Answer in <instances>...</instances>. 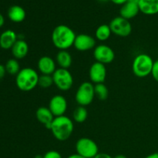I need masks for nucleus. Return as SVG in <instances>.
I'll list each match as a JSON object with an SVG mask.
<instances>
[{"mask_svg": "<svg viewBox=\"0 0 158 158\" xmlns=\"http://www.w3.org/2000/svg\"><path fill=\"white\" fill-rule=\"evenodd\" d=\"M13 57L16 60H22L27 56L29 52V46L24 40L18 39L11 49Z\"/></svg>", "mask_w": 158, "mask_h": 158, "instance_id": "16", "label": "nucleus"}, {"mask_svg": "<svg viewBox=\"0 0 158 158\" xmlns=\"http://www.w3.org/2000/svg\"><path fill=\"white\" fill-rule=\"evenodd\" d=\"M35 117L40 123L44 125L46 129L49 130H50L51 124L55 118L49 107L46 106H41L37 109L35 112Z\"/></svg>", "mask_w": 158, "mask_h": 158, "instance_id": "14", "label": "nucleus"}, {"mask_svg": "<svg viewBox=\"0 0 158 158\" xmlns=\"http://www.w3.org/2000/svg\"><path fill=\"white\" fill-rule=\"evenodd\" d=\"M38 69L43 75H52L56 70L55 60L50 56H44L39 60L37 63Z\"/></svg>", "mask_w": 158, "mask_h": 158, "instance_id": "13", "label": "nucleus"}, {"mask_svg": "<svg viewBox=\"0 0 158 158\" xmlns=\"http://www.w3.org/2000/svg\"><path fill=\"white\" fill-rule=\"evenodd\" d=\"M6 73H9V75L16 76L20 71V65L19 63L18 60L15 58L9 59L7 62H6Z\"/></svg>", "mask_w": 158, "mask_h": 158, "instance_id": "23", "label": "nucleus"}, {"mask_svg": "<svg viewBox=\"0 0 158 158\" xmlns=\"http://www.w3.org/2000/svg\"><path fill=\"white\" fill-rule=\"evenodd\" d=\"M112 33L120 37H127L132 32V26L129 20L121 16L113 19L109 24Z\"/></svg>", "mask_w": 158, "mask_h": 158, "instance_id": "8", "label": "nucleus"}, {"mask_svg": "<svg viewBox=\"0 0 158 158\" xmlns=\"http://www.w3.org/2000/svg\"><path fill=\"white\" fill-rule=\"evenodd\" d=\"M43 158H63L61 154L56 151H49L43 156Z\"/></svg>", "mask_w": 158, "mask_h": 158, "instance_id": "26", "label": "nucleus"}, {"mask_svg": "<svg viewBox=\"0 0 158 158\" xmlns=\"http://www.w3.org/2000/svg\"><path fill=\"white\" fill-rule=\"evenodd\" d=\"M52 76L54 84L60 90H69L73 85V77L69 69L59 68Z\"/></svg>", "mask_w": 158, "mask_h": 158, "instance_id": "7", "label": "nucleus"}, {"mask_svg": "<svg viewBox=\"0 0 158 158\" xmlns=\"http://www.w3.org/2000/svg\"><path fill=\"white\" fill-rule=\"evenodd\" d=\"M77 154L85 158H94L99 154V148L94 140L82 137L76 143Z\"/></svg>", "mask_w": 158, "mask_h": 158, "instance_id": "5", "label": "nucleus"}, {"mask_svg": "<svg viewBox=\"0 0 158 158\" xmlns=\"http://www.w3.org/2000/svg\"><path fill=\"white\" fill-rule=\"evenodd\" d=\"M94 91H95V96L98 97L99 100H105L108 98L109 90L104 83H98L94 85Z\"/></svg>", "mask_w": 158, "mask_h": 158, "instance_id": "24", "label": "nucleus"}, {"mask_svg": "<svg viewBox=\"0 0 158 158\" xmlns=\"http://www.w3.org/2000/svg\"><path fill=\"white\" fill-rule=\"evenodd\" d=\"M49 109L54 117L63 116L67 110V101L62 95H55L51 98L49 103Z\"/></svg>", "mask_w": 158, "mask_h": 158, "instance_id": "11", "label": "nucleus"}, {"mask_svg": "<svg viewBox=\"0 0 158 158\" xmlns=\"http://www.w3.org/2000/svg\"><path fill=\"white\" fill-rule=\"evenodd\" d=\"M73 46L80 52L91 50L96 47V40L88 34H79L76 36Z\"/></svg>", "mask_w": 158, "mask_h": 158, "instance_id": "12", "label": "nucleus"}, {"mask_svg": "<svg viewBox=\"0 0 158 158\" xmlns=\"http://www.w3.org/2000/svg\"><path fill=\"white\" fill-rule=\"evenodd\" d=\"M94 97V85L91 82H83L77 89L75 100L79 106H86L92 103Z\"/></svg>", "mask_w": 158, "mask_h": 158, "instance_id": "6", "label": "nucleus"}, {"mask_svg": "<svg viewBox=\"0 0 158 158\" xmlns=\"http://www.w3.org/2000/svg\"><path fill=\"white\" fill-rule=\"evenodd\" d=\"M56 63L60 68L68 69L73 63V58L71 54L67 50H60L56 57Z\"/></svg>", "mask_w": 158, "mask_h": 158, "instance_id": "20", "label": "nucleus"}, {"mask_svg": "<svg viewBox=\"0 0 158 158\" xmlns=\"http://www.w3.org/2000/svg\"><path fill=\"white\" fill-rule=\"evenodd\" d=\"M17 40L16 33L12 29H7L0 35V47L5 50L11 49Z\"/></svg>", "mask_w": 158, "mask_h": 158, "instance_id": "15", "label": "nucleus"}, {"mask_svg": "<svg viewBox=\"0 0 158 158\" xmlns=\"http://www.w3.org/2000/svg\"><path fill=\"white\" fill-rule=\"evenodd\" d=\"M151 75H152L154 80L158 83V60L154 61L152 72H151Z\"/></svg>", "mask_w": 158, "mask_h": 158, "instance_id": "27", "label": "nucleus"}, {"mask_svg": "<svg viewBox=\"0 0 158 158\" xmlns=\"http://www.w3.org/2000/svg\"><path fill=\"white\" fill-rule=\"evenodd\" d=\"M40 75L34 69L25 67L20 69L15 76V84L17 87L23 92L32 90L38 86Z\"/></svg>", "mask_w": 158, "mask_h": 158, "instance_id": "3", "label": "nucleus"}, {"mask_svg": "<svg viewBox=\"0 0 158 158\" xmlns=\"http://www.w3.org/2000/svg\"><path fill=\"white\" fill-rule=\"evenodd\" d=\"M88 112L86 106H78L73 113V118L75 122L82 123L87 119Z\"/></svg>", "mask_w": 158, "mask_h": 158, "instance_id": "22", "label": "nucleus"}, {"mask_svg": "<svg viewBox=\"0 0 158 158\" xmlns=\"http://www.w3.org/2000/svg\"><path fill=\"white\" fill-rule=\"evenodd\" d=\"M144 158H158V153H153V154H149Z\"/></svg>", "mask_w": 158, "mask_h": 158, "instance_id": "32", "label": "nucleus"}, {"mask_svg": "<svg viewBox=\"0 0 158 158\" xmlns=\"http://www.w3.org/2000/svg\"><path fill=\"white\" fill-rule=\"evenodd\" d=\"M139 9L145 15H156L158 13V0H140Z\"/></svg>", "mask_w": 158, "mask_h": 158, "instance_id": "18", "label": "nucleus"}, {"mask_svg": "<svg viewBox=\"0 0 158 158\" xmlns=\"http://www.w3.org/2000/svg\"><path fill=\"white\" fill-rule=\"evenodd\" d=\"M89 77L92 83L98 84L104 83L106 77V69L105 65L98 62L93 63L89 68Z\"/></svg>", "mask_w": 158, "mask_h": 158, "instance_id": "10", "label": "nucleus"}, {"mask_svg": "<svg viewBox=\"0 0 158 158\" xmlns=\"http://www.w3.org/2000/svg\"><path fill=\"white\" fill-rule=\"evenodd\" d=\"M94 56L96 61L106 65L114 61L115 58V53L112 48L110 47L109 46L100 44L94 48Z\"/></svg>", "mask_w": 158, "mask_h": 158, "instance_id": "9", "label": "nucleus"}, {"mask_svg": "<svg viewBox=\"0 0 158 158\" xmlns=\"http://www.w3.org/2000/svg\"><path fill=\"white\" fill-rule=\"evenodd\" d=\"M140 12L139 4L127 1L122 6L120 10V16L129 20L134 18Z\"/></svg>", "mask_w": 158, "mask_h": 158, "instance_id": "17", "label": "nucleus"}, {"mask_svg": "<svg viewBox=\"0 0 158 158\" xmlns=\"http://www.w3.org/2000/svg\"><path fill=\"white\" fill-rule=\"evenodd\" d=\"M94 158H113L110 154H106V153H99Z\"/></svg>", "mask_w": 158, "mask_h": 158, "instance_id": "29", "label": "nucleus"}, {"mask_svg": "<svg viewBox=\"0 0 158 158\" xmlns=\"http://www.w3.org/2000/svg\"><path fill=\"white\" fill-rule=\"evenodd\" d=\"M26 11L19 6H12L8 10V17L13 23H22L26 19Z\"/></svg>", "mask_w": 158, "mask_h": 158, "instance_id": "19", "label": "nucleus"}, {"mask_svg": "<svg viewBox=\"0 0 158 158\" xmlns=\"http://www.w3.org/2000/svg\"><path fill=\"white\" fill-rule=\"evenodd\" d=\"M77 35L74 31L66 25H59L52 32V43L60 50H67L73 46Z\"/></svg>", "mask_w": 158, "mask_h": 158, "instance_id": "1", "label": "nucleus"}, {"mask_svg": "<svg viewBox=\"0 0 158 158\" xmlns=\"http://www.w3.org/2000/svg\"><path fill=\"white\" fill-rule=\"evenodd\" d=\"M127 1L131 2H134V3H137V4H139V2H140V0H127Z\"/></svg>", "mask_w": 158, "mask_h": 158, "instance_id": "35", "label": "nucleus"}, {"mask_svg": "<svg viewBox=\"0 0 158 158\" xmlns=\"http://www.w3.org/2000/svg\"><path fill=\"white\" fill-rule=\"evenodd\" d=\"M6 73V66L2 64H0V80L4 78Z\"/></svg>", "mask_w": 158, "mask_h": 158, "instance_id": "28", "label": "nucleus"}, {"mask_svg": "<svg viewBox=\"0 0 158 158\" xmlns=\"http://www.w3.org/2000/svg\"><path fill=\"white\" fill-rule=\"evenodd\" d=\"M52 84H54V83L52 75H43V74H42L39 77L38 86H40V87L46 89V88H49L51 86H52Z\"/></svg>", "mask_w": 158, "mask_h": 158, "instance_id": "25", "label": "nucleus"}, {"mask_svg": "<svg viewBox=\"0 0 158 158\" xmlns=\"http://www.w3.org/2000/svg\"><path fill=\"white\" fill-rule=\"evenodd\" d=\"M111 33V29L110 28L109 25L106 24H103L100 25L97 29H96L95 32V37L97 40H98L99 41H106L110 37Z\"/></svg>", "mask_w": 158, "mask_h": 158, "instance_id": "21", "label": "nucleus"}, {"mask_svg": "<svg viewBox=\"0 0 158 158\" xmlns=\"http://www.w3.org/2000/svg\"><path fill=\"white\" fill-rule=\"evenodd\" d=\"M114 158H127L125 155H123V154H118V155L115 156Z\"/></svg>", "mask_w": 158, "mask_h": 158, "instance_id": "34", "label": "nucleus"}, {"mask_svg": "<svg viewBox=\"0 0 158 158\" xmlns=\"http://www.w3.org/2000/svg\"><path fill=\"white\" fill-rule=\"evenodd\" d=\"M73 130V122L69 117L65 115L55 117L50 128L53 137L60 141L68 140L72 135Z\"/></svg>", "mask_w": 158, "mask_h": 158, "instance_id": "2", "label": "nucleus"}, {"mask_svg": "<svg viewBox=\"0 0 158 158\" xmlns=\"http://www.w3.org/2000/svg\"><path fill=\"white\" fill-rule=\"evenodd\" d=\"M112 2H114V4L117 5H122L123 6L124 3H126L127 2V0H110Z\"/></svg>", "mask_w": 158, "mask_h": 158, "instance_id": "30", "label": "nucleus"}, {"mask_svg": "<svg viewBox=\"0 0 158 158\" xmlns=\"http://www.w3.org/2000/svg\"><path fill=\"white\" fill-rule=\"evenodd\" d=\"M67 158H85V157L79 155L78 154H71V155H69Z\"/></svg>", "mask_w": 158, "mask_h": 158, "instance_id": "33", "label": "nucleus"}, {"mask_svg": "<svg viewBox=\"0 0 158 158\" xmlns=\"http://www.w3.org/2000/svg\"><path fill=\"white\" fill-rule=\"evenodd\" d=\"M100 1H101V2H106V1H108V0H100Z\"/></svg>", "mask_w": 158, "mask_h": 158, "instance_id": "36", "label": "nucleus"}, {"mask_svg": "<svg viewBox=\"0 0 158 158\" xmlns=\"http://www.w3.org/2000/svg\"><path fill=\"white\" fill-rule=\"evenodd\" d=\"M154 61L146 53L138 54L132 63V70L134 75L139 78H144L151 75Z\"/></svg>", "mask_w": 158, "mask_h": 158, "instance_id": "4", "label": "nucleus"}, {"mask_svg": "<svg viewBox=\"0 0 158 158\" xmlns=\"http://www.w3.org/2000/svg\"><path fill=\"white\" fill-rule=\"evenodd\" d=\"M4 23H5L4 16L2 15V13H0V28L2 27L3 25H4Z\"/></svg>", "mask_w": 158, "mask_h": 158, "instance_id": "31", "label": "nucleus"}]
</instances>
